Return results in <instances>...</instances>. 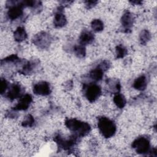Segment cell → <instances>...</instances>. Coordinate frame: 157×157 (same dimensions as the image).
I'll return each instance as SVG.
<instances>
[{"label": "cell", "mask_w": 157, "mask_h": 157, "mask_svg": "<svg viewBox=\"0 0 157 157\" xmlns=\"http://www.w3.org/2000/svg\"><path fill=\"white\" fill-rule=\"evenodd\" d=\"M98 126L101 133L105 138L112 137L116 131V126L114 123L106 117L100 118Z\"/></svg>", "instance_id": "1"}, {"label": "cell", "mask_w": 157, "mask_h": 157, "mask_svg": "<svg viewBox=\"0 0 157 157\" xmlns=\"http://www.w3.org/2000/svg\"><path fill=\"white\" fill-rule=\"evenodd\" d=\"M66 126L71 131L77 132L80 136L86 135L90 130V127L86 123L81 122L75 119H69L66 121Z\"/></svg>", "instance_id": "2"}, {"label": "cell", "mask_w": 157, "mask_h": 157, "mask_svg": "<svg viewBox=\"0 0 157 157\" xmlns=\"http://www.w3.org/2000/svg\"><path fill=\"white\" fill-rule=\"evenodd\" d=\"M132 147L139 154H145L150 149V142L146 137H140L136 139L132 143Z\"/></svg>", "instance_id": "3"}, {"label": "cell", "mask_w": 157, "mask_h": 157, "mask_svg": "<svg viewBox=\"0 0 157 157\" xmlns=\"http://www.w3.org/2000/svg\"><path fill=\"white\" fill-rule=\"evenodd\" d=\"M101 88L97 85H91L88 86L86 91V97L90 102L96 100L101 94Z\"/></svg>", "instance_id": "4"}, {"label": "cell", "mask_w": 157, "mask_h": 157, "mask_svg": "<svg viewBox=\"0 0 157 157\" xmlns=\"http://www.w3.org/2000/svg\"><path fill=\"white\" fill-rule=\"evenodd\" d=\"M33 91L36 94L46 96L50 94V87L48 83L45 82H40L34 85Z\"/></svg>", "instance_id": "5"}, {"label": "cell", "mask_w": 157, "mask_h": 157, "mask_svg": "<svg viewBox=\"0 0 157 157\" xmlns=\"http://www.w3.org/2000/svg\"><path fill=\"white\" fill-rule=\"evenodd\" d=\"M31 101H32V98L31 95L26 94L25 96H23L20 99L18 103L15 107V109L18 110H26L28 108Z\"/></svg>", "instance_id": "6"}, {"label": "cell", "mask_w": 157, "mask_h": 157, "mask_svg": "<svg viewBox=\"0 0 157 157\" xmlns=\"http://www.w3.org/2000/svg\"><path fill=\"white\" fill-rule=\"evenodd\" d=\"M49 37L45 33H42L37 35L34 39V42L36 45H38L40 47H45L48 44Z\"/></svg>", "instance_id": "7"}, {"label": "cell", "mask_w": 157, "mask_h": 157, "mask_svg": "<svg viewBox=\"0 0 157 157\" xmlns=\"http://www.w3.org/2000/svg\"><path fill=\"white\" fill-rule=\"evenodd\" d=\"M21 89L20 85L18 84H13L7 93V97L10 99H13L17 98L20 93Z\"/></svg>", "instance_id": "8"}, {"label": "cell", "mask_w": 157, "mask_h": 157, "mask_svg": "<svg viewBox=\"0 0 157 157\" xmlns=\"http://www.w3.org/2000/svg\"><path fill=\"white\" fill-rule=\"evenodd\" d=\"M22 14V9L20 6H13L8 11V16L12 20L18 18Z\"/></svg>", "instance_id": "9"}, {"label": "cell", "mask_w": 157, "mask_h": 157, "mask_svg": "<svg viewBox=\"0 0 157 157\" xmlns=\"http://www.w3.org/2000/svg\"><path fill=\"white\" fill-rule=\"evenodd\" d=\"M147 86L146 78L144 76H140L136 78L134 82L133 86L138 90H144Z\"/></svg>", "instance_id": "10"}, {"label": "cell", "mask_w": 157, "mask_h": 157, "mask_svg": "<svg viewBox=\"0 0 157 157\" xmlns=\"http://www.w3.org/2000/svg\"><path fill=\"white\" fill-rule=\"evenodd\" d=\"M94 39V36L91 32H83L80 37V42L82 45L88 44L91 42Z\"/></svg>", "instance_id": "11"}, {"label": "cell", "mask_w": 157, "mask_h": 157, "mask_svg": "<svg viewBox=\"0 0 157 157\" xmlns=\"http://www.w3.org/2000/svg\"><path fill=\"white\" fill-rule=\"evenodd\" d=\"M133 17L129 13H126L123 15L121 18V23L124 27L126 28H129L132 26L133 24Z\"/></svg>", "instance_id": "12"}, {"label": "cell", "mask_w": 157, "mask_h": 157, "mask_svg": "<svg viewBox=\"0 0 157 157\" xmlns=\"http://www.w3.org/2000/svg\"><path fill=\"white\" fill-rule=\"evenodd\" d=\"M26 37L27 34L23 28L19 27L14 32V38L17 42H21L24 40Z\"/></svg>", "instance_id": "13"}, {"label": "cell", "mask_w": 157, "mask_h": 157, "mask_svg": "<svg viewBox=\"0 0 157 157\" xmlns=\"http://www.w3.org/2000/svg\"><path fill=\"white\" fill-rule=\"evenodd\" d=\"M53 23L56 27L61 28L66 25V19L63 14L59 13L55 15Z\"/></svg>", "instance_id": "14"}, {"label": "cell", "mask_w": 157, "mask_h": 157, "mask_svg": "<svg viewBox=\"0 0 157 157\" xmlns=\"http://www.w3.org/2000/svg\"><path fill=\"white\" fill-rule=\"evenodd\" d=\"M103 71L100 68H96L94 69H93V71H91L90 73V77L94 80H101L102 76H103Z\"/></svg>", "instance_id": "15"}, {"label": "cell", "mask_w": 157, "mask_h": 157, "mask_svg": "<svg viewBox=\"0 0 157 157\" xmlns=\"http://www.w3.org/2000/svg\"><path fill=\"white\" fill-rule=\"evenodd\" d=\"M113 101L117 106L120 109L124 107L126 104V99L124 97L120 94H118L114 96Z\"/></svg>", "instance_id": "16"}, {"label": "cell", "mask_w": 157, "mask_h": 157, "mask_svg": "<svg viewBox=\"0 0 157 157\" xmlns=\"http://www.w3.org/2000/svg\"><path fill=\"white\" fill-rule=\"evenodd\" d=\"M91 28L95 32H99L103 29V23L100 20H94L91 22Z\"/></svg>", "instance_id": "17"}, {"label": "cell", "mask_w": 157, "mask_h": 157, "mask_svg": "<svg viewBox=\"0 0 157 157\" xmlns=\"http://www.w3.org/2000/svg\"><path fill=\"white\" fill-rule=\"evenodd\" d=\"M34 120L33 117L31 115H28L25 118L22 123V125L26 127L31 126L34 124Z\"/></svg>", "instance_id": "18"}, {"label": "cell", "mask_w": 157, "mask_h": 157, "mask_svg": "<svg viewBox=\"0 0 157 157\" xmlns=\"http://www.w3.org/2000/svg\"><path fill=\"white\" fill-rule=\"evenodd\" d=\"M150 34L148 33V31L147 30L143 31L140 35V40L141 41V43L142 44L146 43L150 39Z\"/></svg>", "instance_id": "19"}, {"label": "cell", "mask_w": 157, "mask_h": 157, "mask_svg": "<svg viewBox=\"0 0 157 157\" xmlns=\"http://www.w3.org/2000/svg\"><path fill=\"white\" fill-rule=\"evenodd\" d=\"M74 52L75 55H77V56H79V57H83L85 54V48L82 45L76 46L74 48Z\"/></svg>", "instance_id": "20"}, {"label": "cell", "mask_w": 157, "mask_h": 157, "mask_svg": "<svg viewBox=\"0 0 157 157\" xmlns=\"http://www.w3.org/2000/svg\"><path fill=\"white\" fill-rule=\"evenodd\" d=\"M127 51L122 46H118L117 48V58H123L126 55Z\"/></svg>", "instance_id": "21"}, {"label": "cell", "mask_w": 157, "mask_h": 157, "mask_svg": "<svg viewBox=\"0 0 157 157\" xmlns=\"http://www.w3.org/2000/svg\"><path fill=\"white\" fill-rule=\"evenodd\" d=\"M7 87V83L5 80L1 79V94H3L4 92H5L6 88Z\"/></svg>", "instance_id": "22"}]
</instances>
